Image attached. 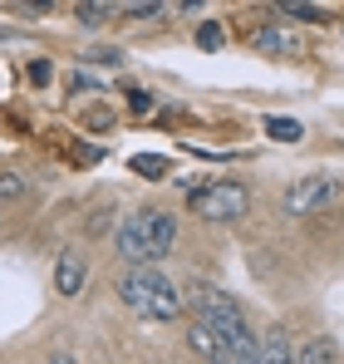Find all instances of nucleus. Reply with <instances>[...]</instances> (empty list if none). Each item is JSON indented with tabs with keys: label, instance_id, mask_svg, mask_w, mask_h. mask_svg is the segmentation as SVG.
Returning <instances> with one entry per match:
<instances>
[{
	"label": "nucleus",
	"instance_id": "f257e3e1",
	"mask_svg": "<svg viewBox=\"0 0 344 364\" xmlns=\"http://www.w3.org/2000/svg\"><path fill=\"white\" fill-rule=\"evenodd\" d=\"M177 246V217L168 207H138L114 227V251L128 266H153Z\"/></svg>",
	"mask_w": 344,
	"mask_h": 364
},
{
	"label": "nucleus",
	"instance_id": "f03ea898",
	"mask_svg": "<svg viewBox=\"0 0 344 364\" xmlns=\"http://www.w3.org/2000/svg\"><path fill=\"white\" fill-rule=\"evenodd\" d=\"M118 301L128 310H138L143 320H177L182 315V291L168 276H158L153 266H133L128 276H118Z\"/></svg>",
	"mask_w": 344,
	"mask_h": 364
},
{
	"label": "nucleus",
	"instance_id": "7ed1b4c3",
	"mask_svg": "<svg viewBox=\"0 0 344 364\" xmlns=\"http://www.w3.org/2000/svg\"><path fill=\"white\" fill-rule=\"evenodd\" d=\"M192 310H197V320H202L207 330L222 335V345H236V340L256 335L251 320L241 315V305L231 301L227 291H217V286H192Z\"/></svg>",
	"mask_w": 344,
	"mask_h": 364
},
{
	"label": "nucleus",
	"instance_id": "20e7f679",
	"mask_svg": "<svg viewBox=\"0 0 344 364\" xmlns=\"http://www.w3.org/2000/svg\"><path fill=\"white\" fill-rule=\"evenodd\" d=\"M187 207H192L202 222H236V217H246L251 192H246L241 182H207V187H197V192L187 197Z\"/></svg>",
	"mask_w": 344,
	"mask_h": 364
},
{
	"label": "nucleus",
	"instance_id": "39448f33",
	"mask_svg": "<svg viewBox=\"0 0 344 364\" xmlns=\"http://www.w3.org/2000/svg\"><path fill=\"white\" fill-rule=\"evenodd\" d=\"M335 202H340V178H325V173L300 178L286 192V212L290 217H315V212H325V207H335Z\"/></svg>",
	"mask_w": 344,
	"mask_h": 364
},
{
	"label": "nucleus",
	"instance_id": "423d86ee",
	"mask_svg": "<svg viewBox=\"0 0 344 364\" xmlns=\"http://www.w3.org/2000/svg\"><path fill=\"white\" fill-rule=\"evenodd\" d=\"M84 281H89V261H84V251H79V246H64V251L55 256V296L74 301V296L84 291Z\"/></svg>",
	"mask_w": 344,
	"mask_h": 364
},
{
	"label": "nucleus",
	"instance_id": "0eeeda50",
	"mask_svg": "<svg viewBox=\"0 0 344 364\" xmlns=\"http://www.w3.org/2000/svg\"><path fill=\"white\" fill-rule=\"evenodd\" d=\"M251 50L256 55H281V60H290V55H300V40L290 30H281V25H261V30H251Z\"/></svg>",
	"mask_w": 344,
	"mask_h": 364
},
{
	"label": "nucleus",
	"instance_id": "6e6552de",
	"mask_svg": "<svg viewBox=\"0 0 344 364\" xmlns=\"http://www.w3.org/2000/svg\"><path fill=\"white\" fill-rule=\"evenodd\" d=\"M187 345H192V355H202L207 364H227V345H222V335H217V330H207L202 320H192V325H187Z\"/></svg>",
	"mask_w": 344,
	"mask_h": 364
},
{
	"label": "nucleus",
	"instance_id": "1a4fd4ad",
	"mask_svg": "<svg viewBox=\"0 0 344 364\" xmlns=\"http://www.w3.org/2000/svg\"><path fill=\"white\" fill-rule=\"evenodd\" d=\"M261 364H300V350L290 345V335L281 325L261 335Z\"/></svg>",
	"mask_w": 344,
	"mask_h": 364
},
{
	"label": "nucleus",
	"instance_id": "9d476101",
	"mask_svg": "<svg viewBox=\"0 0 344 364\" xmlns=\"http://www.w3.org/2000/svg\"><path fill=\"white\" fill-rule=\"evenodd\" d=\"M74 15H79V25L99 30V25H104L109 15H123V5H104V0H99V5H89V0H84V5H74Z\"/></svg>",
	"mask_w": 344,
	"mask_h": 364
},
{
	"label": "nucleus",
	"instance_id": "9b49d317",
	"mask_svg": "<svg viewBox=\"0 0 344 364\" xmlns=\"http://www.w3.org/2000/svg\"><path fill=\"white\" fill-rule=\"evenodd\" d=\"M300 364H335V345H330V335H315V340L300 350Z\"/></svg>",
	"mask_w": 344,
	"mask_h": 364
},
{
	"label": "nucleus",
	"instance_id": "f8f14e48",
	"mask_svg": "<svg viewBox=\"0 0 344 364\" xmlns=\"http://www.w3.org/2000/svg\"><path fill=\"white\" fill-rule=\"evenodd\" d=\"M133 173H143V178H168V158H158V153H133V163H128Z\"/></svg>",
	"mask_w": 344,
	"mask_h": 364
},
{
	"label": "nucleus",
	"instance_id": "ddd939ff",
	"mask_svg": "<svg viewBox=\"0 0 344 364\" xmlns=\"http://www.w3.org/2000/svg\"><path fill=\"white\" fill-rule=\"evenodd\" d=\"M266 133H271L276 143H300V138H305V128H300L295 119H276V114L266 119Z\"/></svg>",
	"mask_w": 344,
	"mask_h": 364
},
{
	"label": "nucleus",
	"instance_id": "4468645a",
	"mask_svg": "<svg viewBox=\"0 0 344 364\" xmlns=\"http://www.w3.org/2000/svg\"><path fill=\"white\" fill-rule=\"evenodd\" d=\"M276 10H281L286 20H310V25H320V20H330V15H325L320 5H300V0H286V5H276Z\"/></svg>",
	"mask_w": 344,
	"mask_h": 364
},
{
	"label": "nucleus",
	"instance_id": "2eb2a0df",
	"mask_svg": "<svg viewBox=\"0 0 344 364\" xmlns=\"http://www.w3.org/2000/svg\"><path fill=\"white\" fill-rule=\"evenodd\" d=\"M227 45V30L217 25V20H202V30H197V50H222Z\"/></svg>",
	"mask_w": 344,
	"mask_h": 364
},
{
	"label": "nucleus",
	"instance_id": "dca6fc26",
	"mask_svg": "<svg viewBox=\"0 0 344 364\" xmlns=\"http://www.w3.org/2000/svg\"><path fill=\"white\" fill-rule=\"evenodd\" d=\"M25 187H30V182L20 178V173H0V207L15 202V197H25Z\"/></svg>",
	"mask_w": 344,
	"mask_h": 364
},
{
	"label": "nucleus",
	"instance_id": "f3484780",
	"mask_svg": "<svg viewBox=\"0 0 344 364\" xmlns=\"http://www.w3.org/2000/svg\"><path fill=\"white\" fill-rule=\"evenodd\" d=\"M123 15H128V20H158V15H168V5H158V0H138V5H123Z\"/></svg>",
	"mask_w": 344,
	"mask_h": 364
},
{
	"label": "nucleus",
	"instance_id": "a211bd4d",
	"mask_svg": "<svg viewBox=\"0 0 344 364\" xmlns=\"http://www.w3.org/2000/svg\"><path fill=\"white\" fill-rule=\"evenodd\" d=\"M128 114H133V119H148V114H153V94H148V89H128Z\"/></svg>",
	"mask_w": 344,
	"mask_h": 364
},
{
	"label": "nucleus",
	"instance_id": "6ab92c4d",
	"mask_svg": "<svg viewBox=\"0 0 344 364\" xmlns=\"http://www.w3.org/2000/svg\"><path fill=\"white\" fill-rule=\"evenodd\" d=\"M84 60H89V64H104V69H118V64H123V50H114V45H99V50H89Z\"/></svg>",
	"mask_w": 344,
	"mask_h": 364
},
{
	"label": "nucleus",
	"instance_id": "aec40b11",
	"mask_svg": "<svg viewBox=\"0 0 344 364\" xmlns=\"http://www.w3.org/2000/svg\"><path fill=\"white\" fill-rule=\"evenodd\" d=\"M89 89H99L94 74H74V79H69V94H89Z\"/></svg>",
	"mask_w": 344,
	"mask_h": 364
},
{
	"label": "nucleus",
	"instance_id": "412c9836",
	"mask_svg": "<svg viewBox=\"0 0 344 364\" xmlns=\"http://www.w3.org/2000/svg\"><path fill=\"white\" fill-rule=\"evenodd\" d=\"M15 15H25V20H35V15H50V5H30V0H15Z\"/></svg>",
	"mask_w": 344,
	"mask_h": 364
},
{
	"label": "nucleus",
	"instance_id": "4be33fe9",
	"mask_svg": "<svg viewBox=\"0 0 344 364\" xmlns=\"http://www.w3.org/2000/svg\"><path fill=\"white\" fill-rule=\"evenodd\" d=\"M30 84H50V64H45V60L30 64Z\"/></svg>",
	"mask_w": 344,
	"mask_h": 364
},
{
	"label": "nucleus",
	"instance_id": "5701e85b",
	"mask_svg": "<svg viewBox=\"0 0 344 364\" xmlns=\"http://www.w3.org/2000/svg\"><path fill=\"white\" fill-rule=\"evenodd\" d=\"M50 364H74V360H69V355H64V350H59V355H50Z\"/></svg>",
	"mask_w": 344,
	"mask_h": 364
}]
</instances>
